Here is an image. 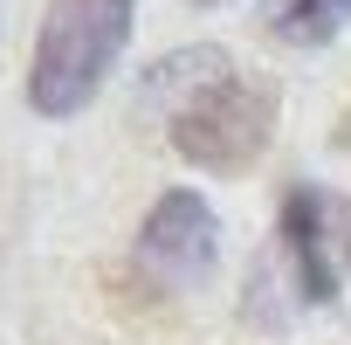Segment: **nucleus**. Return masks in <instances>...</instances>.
Instances as JSON below:
<instances>
[{"mask_svg":"<svg viewBox=\"0 0 351 345\" xmlns=\"http://www.w3.org/2000/svg\"><path fill=\"white\" fill-rule=\"evenodd\" d=\"M145 97L165 111V138L200 172H248L276 138V83L241 76L221 49L165 56L145 76Z\"/></svg>","mask_w":351,"mask_h":345,"instance_id":"obj_1","label":"nucleus"},{"mask_svg":"<svg viewBox=\"0 0 351 345\" xmlns=\"http://www.w3.org/2000/svg\"><path fill=\"white\" fill-rule=\"evenodd\" d=\"M138 0H49L28 63V104L42 118H76L117 69Z\"/></svg>","mask_w":351,"mask_h":345,"instance_id":"obj_2","label":"nucleus"},{"mask_svg":"<svg viewBox=\"0 0 351 345\" xmlns=\"http://www.w3.org/2000/svg\"><path fill=\"white\" fill-rule=\"evenodd\" d=\"M276 269L289 304H330L351 283V194L289 187L276 214Z\"/></svg>","mask_w":351,"mask_h":345,"instance_id":"obj_3","label":"nucleus"},{"mask_svg":"<svg viewBox=\"0 0 351 345\" xmlns=\"http://www.w3.org/2000/svg\"><path fill=\"white\" fill-rule=\"evenodd\" d=\"M214 263H221V221H214V208L200 194H186V187L158 194V208L138 228V269L152 283H165V290H193V283L214 276Z\"/></svg>","mask_w":351,"mask_h":345,"instance_id":"obj_4","label":"nucleus"},{"mask_svg":"<svg viewBox=\"0 0 351 345\" xmlns=\"http://www.w3.org/2000/svg\"><path fill=\"white\" fill-rule=\"evenodd\" d=\"M269 35L296 42V49H324L344 21H351V0H269Z\"/></svg>","mask_w":351,"mask_h":345,"instance_id":"obj_5","label":"nucleus"},{"mask_svg":"<svg viewBox=\"0 0 351 345\" xmlns=\"http://www.w3.org/2000/svg\"><path fill=\"white\" fill-rule=\"evenodd\" d=\"M193 8H221V0H193Z\"/></svg>","mask_w":351,"mask_h":345,"instance_id":"obj_6","label":"nucleus"}]
</instances>
